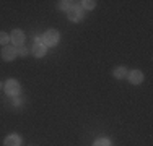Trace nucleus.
Here are the masks:
<instances>
[{"label": "nucleus", "mask_w": 153, "mask_h": 146, "mask_svg": "<svg viewBox=\"0 0 153 146\" xmlns=\"http://www.w3.org/2000/svg\"><path fill=\"white\" fill-rule=\"evenodd\" d=\"M59 31L57 29H47L44 32V36H42V44L47 47H56L57 44H59Z\"/></svg>", "instance_id": "nucleus-1"}, {"label": "nucleus", "mask_w": 153, "mask_h": 146, "mask_svg": "<svg viewBox=\"0 0 153 146\" xmlns=\"http://www.w3.org/2000/svg\"><path fill=\"white\" fill-rule=\"evenodd\" d=\"M21 88H20V83L16 81V80H7L5 83V93L8 94V96L12 97H16L18 94H20Z\"/></svg>", "instance_id": "nucleus-2"}, {"label": "nucleus", "mask_w": 153, "mask_h": 146, "mask_svg": "<svg viewBox=\"0 0 153 146\" xmlns=\"http://www.w3.org/2000/svg\"><path fill=\"white\" fill-rule=\"evenodd\" d=\"M67 16L70 21H80L82 20V10H80V7L76 5L75 2H72L70 8L67 10Z\"/></svg>", "instance_id": "nucleus-3"}, {"label": "nucleus", "mask_w": 153, "mask_h": 146, "mask_svg": "<svg viewBox=\"0 0 153 146\" xmlns=\"http://www.w3.org/2000/svg\"><path fill=\"white\" fill-rule=\"evenodd\" d=\"M16 47H13V46H5L2 49V58L5 62H12V60H15L16 58Z\"/></svg>", "instance_id": "nucleus-4"}, {"label": "nucleus", "mask_w": 153, "mask_h": 146, "mask_svg": "<svg viewBox=\"0 0 153 146\" xmlns=\"http://www.w3.org/2000/svg\"><path fill=\"white\" fill-rule=\"evenodd\" d=\"M10 41L13 42V47H20L25 42V32L21 29H13L12 36H10Z\"/></svg>", "instance_id": "nucleus-5"}, {"label": "nucleus", "mask_w": 153, "mask_h": 146, "mask_svg": "<svg viewBox=\"0 0 153 146\" xmlns=\"http://www.w3.org/2000/svg\"><path fill=\"white\" fill-rule=\"evenodd\" d=\"M127 78H129V81L132 85H140L143 81V73L140 70H132L130 73H127Z\"/></svg>", "instance_id": "nucleus-6"}, {"label": "nucleus", "mask_w": 153, "mask_h": 146, "mask_svg": "<svg viewBox=\"0 0 153 146\" xmlns=\"http://www.w3.org/2000/svg\"><path fill=\"white\" fill-rule=\"evenodd\" d=\"M33 54H34V57H44L46 55V46L42 42H34V46H33Z\"/></svg>", "instance_id": "nucleus-7"}, {"label": "nucleus", "mask_w": 153, "mask_h": 146, "mask_svg": "<svg viewBox=\"0 0 153 146\" xmlns=\"http://www.w3.org/2000/svg\"><path fill=\"white\" fill-rule=\"evenodd\" d=\"M20 143H21V138L18 135H8L3 140V145L5 146H20Z\"/></svg>", "instance_id": "nucleus-8"}, {"label": "nucleus", "mask_w": 153, "mask_h": 146, "mask_svg": "<svg viewBox=\"0 0 153 146\" xmlns=\"http://www.w3.org/2000/svg\"><path fill=\"white\" fill-rule=\"evenodd\" d=\"M112 75H114L116 78H119V80L126 78V76H127V68L126 67H116L114 72H112Z\"/></svg>", "instance_id": "nucleus-9"}, {"label": "nucleus", "mask_w": 153, "mask_h": 146, "mask_svg": "<svg viewBox=\"0 0 153 146\" xmlns=\"http://www.w3.org/2000/svg\"><path fill=\"white\" fill-rule=\"evenodd\" d=\"M82 5H83V8H86V10H93L94 7H96V2H94V0H85V2H82Z\"/></svg>", "instance_id": "nucleus-10"}, {"label": "nucleus", "mask_w": 153, "mask_h": 146, "mask_svg": "<svg viewBox=\"0 0 153 146\" xmlns=\"http://www.w3.org/2000/svg\"><path fill=\"white\" fill-rule=\"evenodd\" d=\"M93 146H111V141H109L108 138H100V140L94 141Z\"/></svg>", "instance_id": "nucleus-11"}, {"label": "nucleus", "mask_w": 153, "mask_h": 146, "mask_svg": "<svg viewBox=\"0 0 153 146\" xmlns=\"http://www.w3.org/2000/svg\"><path fill=\"white\" fill-rule=\"evenodd\" d=\"M7 42H10V36L7 34V32H0V44H2L3 47L7 46Z\"/></svg>", "instance_id": "nucleus-12"}, {"label": "nucleus", "mask_w": 153, "mask_h": 146, "mask_svg": "<svg viewBox=\"0 0 153 146\" xmlns=\"http://www.w3.org/2000/svg\"><path fill=\"white\" fill-rule=\"evenodd\" d=\"M16 54L21 55V57H26L28 55V49L25 46H20V47H16Z\"/></svg>", "instance_id": "nucleus-13"}, {"label": "nucleus", "mask_w": 153, "mask_h": 146, "mask_svg": "<svg viewBox=\"0 0 153 146\" xmlns=\"http://www.w3.org/2000/svg\"><path fill=\"white\" fill-rule=\"evenodd\" d=\"M72 5V2H59V8L60 10H68Z\"/></svg>", "instance_id": "nucleus-14"}, {"label": "nucleus", "mask_w": 153, "mask_h": 146, "mask_svg": "<svg viewBox=\"0 0 153 146\" xmlns=\"http://www.w3.org/2000/svg\"><path fill=\"white\" fill-rule=\"evenodd\" d=\"M0 88H2V85H0Z\"/></svg>", "instance_id": "nucleus-15"}]
</instances>
